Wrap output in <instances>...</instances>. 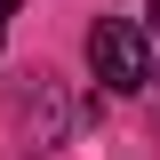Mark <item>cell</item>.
I'll return each instance as SVG.
<instances>
[{"label":"cell","instance_id":"obj_2","mask_svg":"<svg viewBox=\"0 0 160 160\" xmlns=\"http://www.w3.org/2000/svg\"><path fill=\"white\" fill-rule=\"evenodd\" d=\"M8 16H16V0H0V40H8Z\"/></svg>","mask_w":160,"mask_h":160},{"label":"cell","instance_id":"obj_1","mask_svg":"<svg viewBox=\"0 0 160 160\" xmlns=\"http://www.w3.org/2000/svg\"><path fill=\"white\" fill-rule=\"evenodd\" d=\"M88 64H96V80L120 88V96H136L144 80H152V48H144L136 24H120V16H104L96 32H88Z\"/></svg>","mask_w":160,"mask_h":160},{"label":"cell","instance_id":"obj_3","mask_svg":"<svg viewBox=\"0 0 160 160\" xmlns=\"http://www.w3.org/2000/svg\"><path fill=\"white\" fill-rule=\"evenodd\" d=\"M152 32H160V0H152Z\"/></svg>","mask_w":160,"mask_h":160}]
</instances>
